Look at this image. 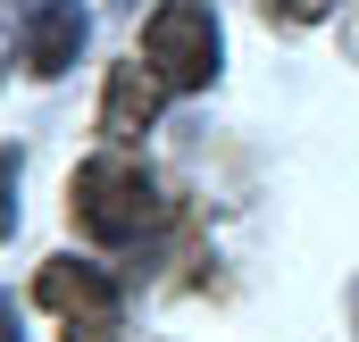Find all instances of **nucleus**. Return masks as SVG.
Here are the masks:
<instances>
[{
	"mask_svg": "<svg viewBox=\"0 0 359 342\" xmlns=\"http://www.w3.org/2000/svg\"><path fill=\"white\" fill-rule=\"evenodd\" d=\"M67 209H76V226H84L92 242H142V234L159 226L168 200H159V175L142 167L134 151H100V159L76 167Z\"/></svg>",
	"mask_w": 359,
	"mask_h": 342,
	"instance_id": "f257e3e1",
	"label": "nucleus"
},
{
	"mask_svg": "<svg viewBox=\"0 0 359 342\" xmlns=\"http://www.w3.org/2000/svg\"><path fill=\"white\" fill-rule=\"evenodd\" d=\"M217 50H226V34H217V8L209 0H159L151 25H142V67L168 92H209Z\"/></svg>",
	"mask_w": 359,
	"mask_h": 342,
	"instance_id": "f03ea898",
	"label": "nucleus"
},
{
	"mask_svg": "<svg viewBox=\"0 0 359 342\" xmlns=\"http://www.w3.org/2000/svg\"><path fill=\"white\" fill-rule=\"evenodd\" d=\"M34 301L59 309L67 326H117V275L92 267V259H50L34 275Z\"/></svg>",
	"mask_w": 359,
	"mask_h": 342,
	"instance_id": "7ed1b4c3",
	"label": "nucleus"
},
{
	"mask_svg": "<svg viewBox=\"0 0 359 342\" xmlns=\"http://www.w3.org/2000/svg\"><path fill=\"white\" fill-rule=\"evenodd\" d=\"M17 50H25V76H42V84H50V76H67V67H76V50H84V8H76V0H34V8H25V42H17Z\"/></svg>",
	"mask_w": 359,
	"mask_h": 342,
	"instance_id": "20e7f679",
	"label": "nucleus"
},
{
	"mask_svg": "<svg viewBox=\"0 0 359 342\" xmlns=\"http://www.w3.org/2000/svg\"><path fill=\"white\" fill-rule=\"evenodd\" d=\"M159 100L168 84L142 67V59H126V67H109V92H100V134H109V151H126L134 134H151V117H159Z\"/></svg>",
	"mask_w": 359,
	"mask_h": 342,
	"instance_id": "39448f33",
	"label": "nucleus"
},
{
	"mask_svg": "<svg viewBox=\"0 0 359 342\" xmlns=\"http://www.w3.org/2000/svg\"><path fill=\"white\" fill-rule=\"evenodd\" d=\"M17 175H25V151L8 142V151H0V242L17 234Z\"/></svg>",
	"mask_w": 359,
	"mask_h": 342,
	"instance_id": "423d86ee",
	"label": "nucleus"
},
{
	"mask_svg": "<svg viewBox=\"0 0 359 342\" xmlns=\"http://www.w3.org/2000/svg\"><path fill=\"white\" fill-rule=\"evenodd\" d=\"M326 8H334V0H268V17H276V25H318Z\"/></svg>",
	"mask_w": 359,
	"mask_h": 342,
	"instance_id": "0eeeda50",
	"label": "nucleus"
},
{
	"mask_svg": "<svg viewBox=\"0 0 359 342\" xmlns=\"http://www.w3.org/2000/svg\"><path fill=\"white\" fill-rule=\"evenodd\" d=\"M0 342H25V334H17V301H8V292H0Z\"/></svg>",
	"mask_w": 359,
	"mask_h": 342,
	"instance_id": "6e6552de",
	"label": "nucleus"
},
{
	"mask_svg": "<svg viewBox=\"0 0 359 342\" xmlns=\"http://www.w3.org/2000/svg\"><path fill=\"white\" fill-rule=\"evenodd\" d=\"M67 342H117V326H67Z\"/></svg>",
	"mask_w": 359,
	"mask_h": 342,
	"instance_id": "1a4fd4ad",
	"label": "nucleus"
},
{
	"mask_svg": "<svg viewBox=\"0 0 359 342\" xmlns=\"http://www.w3.org/2000/svg\"><path fill=\"white\" fill-rule=\"evenodd\" d=\"M351 326H359V284H351Z\"/></svg>",
	"mask_w": 359,
	"mask_h": 342,
	"instance_id": "9d476101",
	"label": "nucleus"
}]
</instances>
